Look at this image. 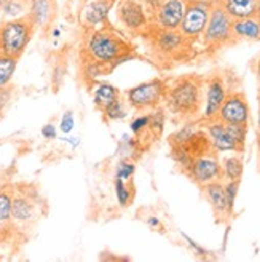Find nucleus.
Segmentation results:
<instances>
[{"label": "nucleus", "mask_w": 260, "mask_h": 262, "mask_svg": "<svg viewBox=\"0 0 260 262\" xmlns=\"http://www.w3.org/2000/svg\"><path fill=\"white\" fill-rule=\"evenodd\" d=\"M85 51L89 59H94L110 66L116 58L131 53L129 45L123 35L110 28H98L89 32L86 38Z\"/></svg>", "instance_id": "obj_1"}, {"label": "nucleus", "mask_w": 260, "mask_h": 262, "mask_svg": "<svg viewBox=\"0 0 260 262\" xmlns=\"http://www.w3.org/2000/svg\"><path fill=\"white\" fill-rule=\"evenodd\" d=\"M34 26L28 18L7 19L0 26V53L19 58L34 35Z\"/></svg>", "instance_id": "obj_2"}, {"label": "nucleus", "mask_w": 260, "mask_h": 262, "mask_svg": "<svg viewBox=\"0 0 260 262\" xmlns=\"http://www.w3.org/2000/svg\"><path fill=\"white\" fill-rule=\"evenodd\" d=\"M166 102L174 114L193 115L201 104V88L193 78H182L174 86L166 90Z\"/></svg>", "instance_id": "obj_3"}, {"label": "nucleus", "mask_w": 260, "mask_h": 262, "mask_svg": "<svg viewBox=\"0 0 260 262\" xmlns=\"http://www.w3.org/2000/svg\"><path fill=\"white\" fill-rule=\"evenodd\" d=\"M212 4L214 2L209 0H188L184 18L179 26V31L184 34L187 40H195L203 35L206 24L209 21Z\"/></svg>", "instance_id": "obj_4"}, {"label": "nucleus", "mask_w": 260, "mask_h": 262, "mask_svg": "<svg viewBox=\"0 0 260 262\" xmlns=\"http://www.w3.org/2000/svg\"><path fill=\"white\" fill-rule=\"evenodd\" d=\"M166 83L160 78H153V80L139 83L133 88L128 90L126 101L131 107L137 111L153 109L161 102V99L166 96Z\"/></svg>", "instance_id": "obj_5"}, {"label": "nucleus", "mask_w": 260, "mask_h": 262, "mask_svg": "<svg viewBox=\"0 0 260 262\" xmlns=\"http://www.w3.org/2000/svg\"><path fill=\"white\" fill-rule=\"evenodd\" d=\"M233 19L227 15L225 10L217 2L212 4L209 21L206 24V29L203 32V40L207 45L212 47H222L233 40V31H231Z\"/></svg>", "instance_id": "obj_6"}, {"label": "nucleus", "mask_w": 260, "mask_h": 262, "mask_svg": "<svg viewBox=\"0 0 260 262\" xmlns=\"http://www.w3.org/2000/svg\"><path fill=\"white\" fill-rule=\"evenodd\" d=\"M190 178L200 186H206L209 182L222 179V165L212 150L195 157L190 168L187 169Z\"/></svg>", "instance_id": "obj_7"}, {"label": "nucleus", "mask_w": 260, "mask_h": 262, "mask_svg": "<svg viewBox=\"0 0 260 262\" xmlns=\"http://www.w3.org/2000/svg\"><path fill=\"white\" fill-rule=\"evenodd\" d=\"M116 15L128 31H142L149 26V11L140 0H119Z\"/></svg>", "instance_id": "obj_8"}, {"label": "nucleus", "mask_w": 260, "mask_h": 262, "mask_svg": "<svg viewBox=\"0 0 260 262\" xmlns=\"http://www.w3.org/2000/svg\"><path fill=\"white\" fill-rule=\"evenodd\" d=\"M249 106L248 101L241 93L227 95L224 104L220 106L217 120L224 123H237V125H248L249 122Z\"/></svg>", "instance_id": "obj_9"}, {"label": "nucleus", "mask_w": 260, "mask_h": 262, "mask_svg": "<svg viewBox=\"0 0 260 262\" xmlns=\"http://www.w3.org/2000/svg\"><path fill=\"white\" fill-rule=\"evenodd\" d=\"M187 4L188 0H163L153 13L157 29H179Z\"/></svg>", "instance_id": "obj_10"}, {"label": "nucleus", "mask_w": 260, "mask_h": 262, "mask_svg": "<svg viewBox=\"0 0 260 262\" xmlns=\"http://www.w3.org/2000/svg\"><path fill=\"white\" fill-rule=\"evenodd\" d=\"M115 0H86L80 11L82 24L88 29H98L109 21Z\"/></svg>", "instance_id": "obj_11"}, {"label": "nucleus", "mask_w": 260, "mask_h": 262, "mask_svg": "<svg viewBox=\"0 0 260 262\" xmlns=\"http://www.w3.org/2000/svg\"><path fill=\"white\" fill-rule=\"evenodd\" d=\"M206 135L209 138L212 150L216 152H241L243 150L240 147V144L235 141V138L231 136L227 123L220 122L217 119L207 123Z\"/></svg>", "instance_id": "obj_12"}, {"label": "nucleus", "mask_w": 260, "mask_h": 262, "mask_svg": "<svg viewBox=\"0 0 260 262\" xmlns=\"http://www.w3.org/2000/svg\"><path fill=\"white\" fill-rule=\"evenodd\" d=\"M56 16V0H28L26 18L34 29H46Z\"/></svg>", "instance_id": "obj_13"}, {"label": "nucleus", "mask_w": 260, "mask_h": 262, "mask_svg": "<svg viewBox=\"0 0 260 262\" xmlns=\"http://www.w3.org/2000/svg\"><path fill=\"white\" fill-rule=\"evenodd\" d=\"M225 98H227V90L224 82L220 78H212L206 88V99H204V111H203V119L206 122L217 119L219 109L224 104Z\"/></svg>", "instance_id": "obj_14"}, {"label": "nucleus", "mask_w": 260, "mask_h": 262, "mask_svg": "<svg viewBox=\"0 0 260 262\" xmlns=\"http://www.w3.org/2000/svg\"><path fill=\"white\" fill-rule=\"evenodd\" d=\"M153 42H155V47H157L161 53L171 55L185 45L187 38L179 29H157Z\"/></svg>", "instance_id": "obj_15"}, {"label": "nucleus", "mask_w": 260, "mask_h": 262, "mask_svg": "<svg viewBox=\"0 0 260 262\" xmlns=\"http://www.w3.org/2000/svg\"><path fill=\"white\" fill-rule=\"evenodd\" d=\"M204 195L207 202L211 203L212 209L216 211L217 216L220 217H227L230 216V209H228V202H227V195H225V187L220 181L209 182V184L204 186Z\"/></svg>", "instance_id": "obj_16"}, {"label": "nucleus", "mask_w": 260, "mask_h": 262, "mask_svg": "<svg viewBox=\"0 0 260 262\" xmlns=\"http://www.w3.org/2000/svg\"><path fill=\"white\" fill-rule=\"evenodd\" d=\"M37 216V208L32 199L26 195L13 196L11 203V219L19 224H29Z\"/></svg>", "instance_id": "obj_17"}, {"label": "nucleus", "mask_w": 260, "mask_h": 262, "mask_svg": "<svg viewBox=\"0 0 260 262\" xmlns=\"http://www.w3.org/2000/svg\"><path fill=\"white\" fill-rule=\"evenodd\" d=\"M217 4L225 10L233 21L255 16L257 0H217Z\"/></svg>", "instance_id": "obj_18"}, {"label": "nucleus", "mask_w": 260, "mask_h": 262, "mask_svg": "<svg viewBox=\"0 0 260 262\" xmlns=\"http://www.w3.org/2000/svg\"><path fill=\"white\" fill-rule=\"evenodd\" d=\"M233 38L238 40H260V23L255 16L235 19L231 24Z\"/></svg>", "instance_id": "obj_19"}, {"label": "nucleus", "mask_w": 260, "mask_h": 262, "mask_svg": "<svg viewBox=\"0 0 260 262\" xmlns=\"http://www.w3.org/2000/svg\"><path fill=\"white\" fill-rule=\"evenodd\" d=\"M120 98L119 90L110 83H96L93 90V101L99 109H104L107 104Z\"/></svg>", "instance_id": "obj_20"}, {"label": "nucleus", "mask_w": 260, "mask_h": 262, "mask_svg": "<svg viewBox=\"0 0 260 262\" xmlns=\"http://www.w3.org/2000/svg\"><path fill=\"white\" fill-rule=\"evenodd\" d=\"M0 13L7 19L24 18L28 13V0H0Z\"/></svg>", "instance_id": "obj_21"}, {"label": "nucleus", "mask_w": 260, "mask_h": 262, "mask_svg": "<svg viewBox=\"0 0 260 262\" xmlns=\"http://www.w3.org/2000/svg\"><path fill=\"white\" fill-rule=\"evenodd\" d=\"M222 165V178L227 181H240L243 176V160L238 155H231L220 162Z\"/></svg>", "instance_id": "obj_22"}, {"label": "nucleus", "mask_w": 260, "mask_h": 262, "mask_svg": "<svg viewBox=\"0 0 260 262\" xmlns=\"http://www.w3.org/2000/svg\"><path fill=\"white\" fill-rule=\"evenodd\" d=\"M18 68V58L7 56L0 53V88H5L10 85L13 75Z\"/></svg>", "instance_id": "obj_23"}, {"label": "nucleus", "mask_w": 260, "mask_h": 262, "mask_svg": "<svg viewBox=\"0 0 260 262\" xmlns=\"http://www.w3.org/2000/svg\"><path fill=\"white\" fill-rule=\"evenodd\" d=\"M109 69H110V68H109L107 64L99 62V61H94V59H89V61L85 64V68H83V77L86 78L88 82H96L99 77L106 75Z\"/></svg>", "instance_id": "obj_24"}, {"label": "nucleus", "mask_w": 260, "mask_h": 262, "mask_svg": "<svg viewBox=\"0 0 260 262\" xmlns=\"http://www.w3.org/2000/svg\"><path fill=\"white\" fill-rule=\"evenodd\" d=\"M115 195H116V202L122 208H126L133 200V190L126 184V181L122 179H115Z\"/></svg>", "instance_id": "obj_25"}, {"label": "nucleus", "mask_w": 260, "mask_h": 262, "mask_svg": "<svg viewBox=\"0 0 260 262\" xmlns=\"http://www.w3.org/2000/svg\"><path fill=\"white\" fill-rule=\"evenodd\" d=\"M101 111H102L104 117H106V120H122L126 117V109L123 106V102L120 101V98L107 104V106Z\"/></svg>", "instance_id": "obj_26"}, {"label": "nucleus", "mask_w": 260, "mask_h": 262, "mask_svg": "<svg viewBox=\"0 0 260 262\" xmlns=\"http://www.w3.org/2000/svg\"><path fill=\"white\" fill-rule=\"evenodd\" d=\"M11 203L13 195L8 190H0V224L11 221Z\"/></svg>", "instance_id": "obj_27"}, {"label": "nucleus", "mask_w": 260, "mask_h": 262, "mask_svg": "<svg viewBox=\"0 0 260 262\" xmlns=\"http://www.w3.org/2000/svg\"><path fill=\"white\" fill-rule=\"evenodd\" d=\"M171 155H173L174 162L180 168H184V169H188L192 162H193V159H195V157L184 146H174V144H173V154Z\"/></svg>", "instance_id": "obj_28"}, {"label": "nucleus", "mask_w": 260, "mask_h": 262, "mask_svg": "<svg viewBox=\"0 0 260 262\" xmlns=\"http://www.w3.org/2000/svg\"><path fill=\"white\" fill-rule=\"evenodd\" d=\"M136 173V165L129 160H122L115 168V179H122V181H129Z\"/></svg>", "instance_id": "obj_29"}, {"label": "nucleus", "mask_w": 260, "mask_h": 262, "mask_svg": "<svg viewBox=\"0 0 260 262\" xmlns=\"http://www.w3.org/2000/svg\"><path fill=\"white\" fill-rule=\"evenodd\" d=\"M164 128V114L163 111H153L149 114V129L155 135H160Z\"/></svg>", "instance_id": "obj_30"}, {"label": "nucleus", "mask_w": 260, "mask_h": 262, "mask_svg": "<svg viewBox=\"0 0 260 262\" xmlns=\"http://www.w3.org/2000/svg\"><path fill=\"white\" fill-rule=\"evenodd\" d=\"M225 187V195H227V202H228V209L230 213H233V208H235V200L240 190V181H227Z\"/></svg>", "instance_id": "obj_31"}, {"label": "nucleus", "mask_w": 260, "mask_h": 262, "mask_svg": "<svg viewBox=\"0 0 260 262\" xmlns=\"http://www.w3.org/2000/svg\"><path fill=\"white\" fill-rule=\"evenodd\" d=\"M129 129H131V133L136 136L142 135L146 129H149V114L147 115H137L136 119H133L131 123H129Z\"/></svg>", "instance_id": "obj_32"}, {"label": "nucleus", "mask_w": 260, "mask_h": 262, "mask_svg": "<svg viewBox=\"0 0 260 262\" xmlns=\"http://www.w3.org/2000/svg\"><path fill=\"white\" fill-rule=\"evenodd\" d=\"M74 128H75V117H74V114L69 111V112H66L62 117H61V122H59V129L62 131L64 135H69V133H72L74 131Z\"/></svg>", "instance_id": "obj_33"}, {"label": "nucleus", "mask_w": 260, "mask_h": 262, "mask_svg": "<svg viewBox=\"0 0 260 262\" xmlns=\"http://www.w3.org/2000/svg\"><path fill=\"white\" fill-rule=\"evenodd\" d=\"M42 136L48 141L56 139L58 138V129L53 123H46L45 126H42Z\"/></svg>", "instance_id": "obj_34"}, {"label": "nucleus", "mask_w": 260, "mask_h": 262, "mask_svg": "<svg viewBox=\"0 0 260 262\" xmlns=\"http://www.w3.org/2000/svg\"><path fill=\"white\" fill-rule=\"evenodd\" d=\"M10 99H11V90L8 86L0 88V112L8 106Z\"/></svg>", "instance_id": "obj_35"}, {"label": "nucleus", "mask_w": 260, "mask_h": 262, "mask_svg": "<svg viewBox=\"0 0 260 262\" xmlns=\"http://www.w3.org/2000/svg\"><path fill=\"white\" fill-rule=\"evenodd\" d=\"M182 237H184V240L193 248V250H195V253H197L198 256H206V250H204V248L203 246H200L197 242H195V240H192L190 237H188V235H185V233H182Z\"/></svg>", "instance_id": "obj_36"}, {"label": "nucleus", "mask_w": 260, "mask_h": 262, "mask_svg": "<svg viewBox=\"0 0 260 262\" xmlns=\"http://www.w3.org/2000/svg\"><path fill=\"white\" fill-rule=\"evenodd\" d=\"M142 4H144V7L147 8V11L149 13H155V10H157L158 7H160V4L163 2V0H140Z\"/></svg>", "instance_id": "obj_37"}, {"label": "nucleus", "mask_w": 260, "mask_h": 262, "mask_svg": "<svg viewBox=\"0 0 260 262\" xmlns=\"http://www.w3.org/2000/svg\"><path fill=\"white\" fill-rule=\"evenodd\" d=\"M61 141H64V142L70 144L72 149L79 147V144H80V139H79V138H61Z\"/></svg>", "instance_id": "obj_38"}, {"label": "nucleus", "mask_w": 260, "mask_h": 262, "mask_svg": "<svg viewBox=\"0 0 260 262\" xmlns=\"http://www.w3.org/2000/svg\"><path fill=\"white\" fill-rule=\"evenodd\" d=\"M147 224H149V227L157 229V227H160V226H161V222H160V219H158V217L150 216V217L147 219Z\"/></svg>", "instance_id": "obj_39"}, {"label": "nucleus", "mask_w": 260, "mask_h": 262, "mask_svg": "<svg viewBox=\"0 0 260 262\" xmlns=\"http://www.w3.org/2000/svg\"><path fill=\"white\" fill-rule=\"evenodd\" d=\"M61 34H62V32H61V29H59V28H55L53 31H51V37H55V38H59V37H61Z\"/></svg>", "instance_id": "obj_40"}, {"label": "nucleus", "mask_w": 260, "mask_h": 262, "mask_svg": "<svg viewBox=\"0 0 260 262\" xmlns=\"http://www.w3.org/2000/svg\"><path fill=\"white\" fill-rule=\"evenodd\" d=\"M255 18L260 23V0H257V5H255Z\"/></svg>", "instance_id": "obj_41"}, {"label": "nucleus", "mask_w": 260, "mask_h": 262, "mask_svg": "<svg viewBox=\"0 0 260 262\" xmlns=\"http://www.w3.org/2000/svg\"><path fill=\"white\" fill-rule=\"evenodd\" d=\"M257 75H258V78H260V59H258V62H257Z\"/></svg>", "instance_id": "obj_42"}, {"label": "nucleus", "mask_w": 260, "mask_h": 262, "mask_svg": "<svg viewBox=\"0 0 260 262\" xmlns=\"http://www.w3.org/2000/svg\"><path fill=\"white\" fill-rule=\"evenodd\" d=\"M257 126H258V131H260V112H258V120H257Z\"/></svg>", "instance_id": "obj_43"}]
</instances>
